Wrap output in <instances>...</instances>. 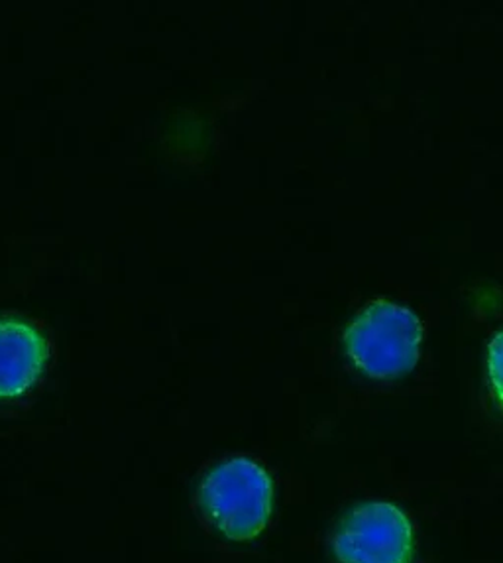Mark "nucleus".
Masks as SVG:
<instances>
[{
	"instance_id": "obj_1",
	"label": "nucleus",
	"mask_w": 503,
	"mask_h": 563,
	"mask_svg": "<svg viewBox=\"0 0 503 563\" xmlns=\"http://www.w3.org/2000/svg\"><path fill=\"white\" fill-rule=\"evenodd\" d=\"M197 500L216 532L244 542L256 538L268 525L273 487L258 463L236 457L209 471L199 485Z\"/></svg>"
},
{
	"instance_id": "obj_2",
	"label": "nucleus",
	"mask_w": 503,
	"mask_h": 563,
	"mask_svg": "<svg viewBox=\"0 0 503 563\" xmlns=\"http://www.w3.org/2000/svg\"><path fill=\"white\" fill-rule=\"evenodd\" d=\"M423 325L415 313L373 301L346 329L345 349L362 373L378 380L407 375L420 358Z\"/></svg>"
},
{
	"instance_id": "obj_3",
	"label": "nucleus",
	"mask_w": 503,
	"mask_h": 563,
	"mask_svg": "<svg viewBox=\"0 0 503 563\" xmlns=\"http://www.w3.org/2000/svg\"><path fill=\"white\" fill-rule=\"evenodd\" d=\"M411 552L410 520L390 503H368L348 510L333 534L338 563H407Z\"/></svg>"
},
{
	"instance_id": "obj_4",
	"label": "nucleus",
	"mask_w": 503,
	"mask_h": 563,
	"mask_svg": "<svg viewBox=\"0 0 503 563\" xmlns=\"http://www.w3.org/2000/svg\"><path fill=\"white\" fill-rule=\"evenodd\" d=\"M47 341L29 321L0 320V398L24 395L42 375Z\"/></svg>"
},
{
	"instance_id": "obj_5",
	"label": "nucleus",
	"mask_w": 503,
	"mask_h": 563,
	"mask_svg": "<svg viewBox=\"0 0 503 563\" xmlns=\"http://www.w3.org/2000/svg\"><path fill=\"white\" fill-rule=\"evenodd\" d=\"M488 368H490V378H492L495 396L503 404V331L498 333L490 343Z\"/></svg>"
}]
</instances>
